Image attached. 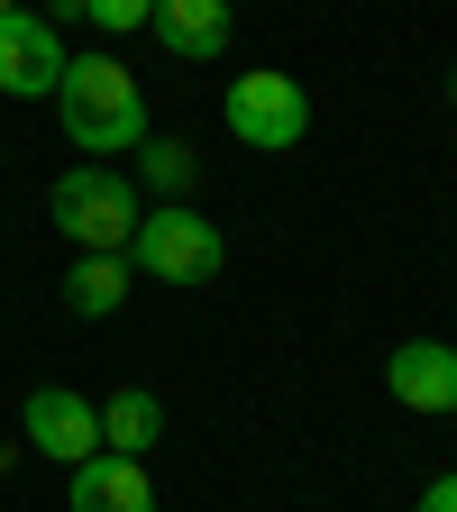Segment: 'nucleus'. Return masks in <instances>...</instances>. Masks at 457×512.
Wrapping results in <instances>:
<instances>
[{
  "instance_id": "f257e3e1",
  "label": "nucleus",
  "mask_w": 457,
  "mask_h": 512,
  "mask_svg": "<svg viewBox=\"0 0 457 512\" xmlns=\"http://www.w3.org/2000/svg\"><path fill=\"white\" fill-rule=\"evenodd\" d=\"M55 119H64V138H74L92 165L119 156V147H128V156L147 147V92L128 83V64H110V55H74V64H64Z\"/></svg>"
},
{
  "instance_id": "f03ea898",
  "label": "nucleus",
  "mask_w": 457,
  "mask_h": 512,
  "mask_svg": "<svg viewBox=\"0 0 457 512\" xmlns=\"http://www.w3.org/2000/svg\"><path fill=\"white\" fill-rule=\"evenodd\" d=\"M229 266V247H220V229L192 211V202H156L147 220H138V238H128V275H147V284H174V293H192V284H211Z\"/></svg>"
},
{
  "instance_id": "7ed1b4c3",
  "label": "nucleus",
  "mask_w": 457,
  "mask_h": 512,
  "mask_svg": "<svg viewBox=\"0 0 457 512\" xmlns=\"http://www.w3.org/2000/svg\"><path fill=\"white\" fill-rule=\"evenodd\" d=\"M138 220H147V202H138V183H128V174H110V165L55 174V229L74 238L83 256H128Z\"/></svg>"
},
{
  "instance_id": "20e7f679",
  "label": "nucleus",
  "mask_w": 457,
  "mask_h": 512,
  "mask_svg": "<svg viewBox=\"0 0 457 512\" xmlns=\"http://www.w3.org/2000/svg\"><path fill=\"white\" fill-rule=\"evenodd\" d=\"M220 119H229V138L238 147H256V156H284V147H302L311 138V92L293 83V74H238L229 92H220Z\"/></svg>"
},
{
  "instance_id": "39448f33",
  "label": "nucleus",
  "mask_w": 457,
  "mask_h": 512,
  "mask_svg": "<svg viewBox=\"0 0 457 512\" xmlns=\"http://www.w3.org/2000/svg\"><path fill=\"white\" fill-rule=\"evenodd\" d=\"M19 430H28L37 458H55V467L101 458V403H83L74 384H37V394L19 403Z\"/></svg>"
},
{
  "instance_id": "423d86ee",
  "label": "nucleus",
  "mask_w": 457,
  "mask_h": 512,
  "mask_svg": "<svg viewBox=\"0 0 457 512\" xmlns=\"http://www.w3.org/2000/svg\"><path fill=\"white\" fill-rule=\"evenodd\" d=\"M64 37L37 19V10H0V92L10 101H55V83H64Z\"/></svg>"
},
{
  "instance_id": "0eeeda50",
  "label": "nucleus",
  "mask_w": 457,
  "mask_h": 512,
  "mask_svg": "<svg viewBox=\"0 0 457 512\" xmlns=\"http://www.w3.org/2000/svg\"><path fill=\"white\" fill-rule=\"evenodd\" d=\"M384 394L403 412H457V348L448 339H403L384 357Z\"/></svg>"
},
{
  "instance_id": "6e6552de",
  "label": "nucleus",
  "mask_w": 457,
  "mask_h": 512,
  "mask_svg": "<svg viewBox=\"0 0 457 512\" xmlns=\"http://www.w3.org/2000/svg\"><path fill=\"white\" fill-rule=\"evenodd\" d=\"M64 512H156V485H147L138 458L101 448V458L74 467V485H64Z\"/></svg>"
},
{
  "instance_id": "1a4fd4ad",
  "label": "nucleus",
  "mask_w": 457,
  "mask_h": 512,
  "mask_svg": "<svg viewBox=\"0 0 457 512\" xmlns=\"http://www.w3.org/2000/svg\"><path fill=\"white\" fill-rule=\"evenodd\" d=\"M147 28L165 37V55L211 64V55H229V0H156Z\"/></svg>"
},
{
  "instance_id": "9d476101",
  "label": "nucleus",
  "mask_w": 457,
  "mask_h": 512,
  "mask_svg": "<svg viewBox=\"0 0 457 512\" xmlns=\"http://www.w3.org/2000/svg\"><path fill=\"white\" fill-rule=\"evenodd\" d=\"M156 439H165V403H156V394H138V384H128V394L101 403V448H119V458H147Z\"/></svg>"
},
{
  "instance_id": "9b49d317",
  "label": "nucleus",
  "mask_w": 457,
  "mask_h": 512,
  "mask_svg": "<svg viewBox=\"0 0 457 512\" xmlns=\"http://www.w3.org/2000/svg\"><path fill=\"white\" fill-rule=\"evenodd\" d=\"M64 302L83 320H110L128 302V256H74V275H64Z\"/></svg>"
},
{
  "instance_id": "f8f14e48",
  "label": "nucleus",
  "mask_w": 457,
  "mask_h": 512,
  "mask_svg": "<svg viewBox=\"0 0 457 512\" xmlns=\"http://www.w3.org/2000/svg\"><path fill=\"white\" fill-rule=\"evenodd\" d=\"M138 183H147V192H165V202H183V183H192V147L147 138V147H138Z\"/></svg>"
},
{
  "instance_id": "ddd939ff",
  "label": "nucleus",
  "mask_w": 457,
  "mask_h": 512,
  "mask_svg": "<svg viewBox=\"0 0 457 512\" xmlns=\"http://www.w3.org/2000/svg\"><path fill=\"white\" fill-rule=\"evenodd\" d=\"M83 19L110 28V37H128V28H147V19H156V0H83Z\"/></svg>"
},
{
  "instance_id": "4468645a",
  "label": "nucleus",
  "mask_w": 457,
  "mask_h": 512,
  "mask_svg": "<svg viewBox=\"0 0 457 512\" xmlns=\"http://www.w3.org/2000/svg\"><path fill=\"white\" fill-rule=\"evenodd\" d=\"M412 512H457V476H430V485H421V503H412Z\"/></svg>"
},
{
  "instance_id": "2eb2a0df",
  "label": "nucleus",
  "mask_w": 457,
  "mask_h": 512,
  "mask_svg": "<svg viewBox=\"0 0 457 512\" xmlns=\"http://www.w3.org/2000/svg\"><path fill=\"white\" fill-rule=\"evenodd\" d=\"M74 19H83V0H55V10H46V28H55V37L74 28Z\"/></svg>"
},
{
  "instance_id": "dca6fc26",
  "label": "nucleus",
  "mask_w": 457,
  "mask_h": 512,
  "mask_svg": "<svg viewBox=\"0 0 457 512\" xmlns=\"http://www.w3.org/2000/svg\"><path fill=\"white\" fill-rule=\"evenodd\" d=\"M448 101H457V64H448Z\"/></svg>"
},
{
  "instance_id": "f3484780",
  "label": "nucleus",
  "mask_w": 457,
  "mask_h": 512,
  "mask_svg": "<svg viewBox=\"0 0 457 512\" xmlns=\"http://www.w3.org/2000/svg\"><path fill=\"white\" fill-rule=\"evenodd\" d=\"M0 10H28V0H0Z\"/></svg>"
},
{
  "instance_id": "a211bd4d",
  "label": "nucleus",
  "mask_w": 457,
  "mask_h": 512,
  "mask_svg": "<svg viewBox=\"0 0 457 512\" xmlns=\"http://www.w3.org/2000/svg\"><path fill=\"white\" fill-rule=\"evenodd\" d=\"M448 348H457V339H448Z\"/></svg>"
},
{
  "instance_id": "6ab92c4d",
  "label": "nucleus",
  "mask_w": 457,
  "mask_h": 512,
  "mask_svg": "<svg viewBox=\"0 0 457 512\" xmlns=\"http://www.w3.org/2000/svg\"><path fill=\"white\" fill-rule=\"evenodd\" d=\"M448 421H457V412H448Z\"/></svg>"
}]
</instances>
